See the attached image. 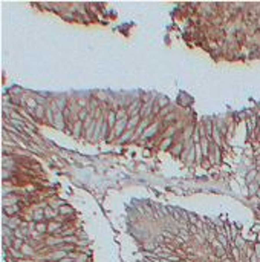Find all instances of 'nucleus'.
Instances as JSON below:
<instances>
[{
	"label": "nucleus",
	"instance_id": "nucleus-15",
	"mask_svg": "<svg viewBox=\"0 0 260 262\" xmlns=\"http://www.w3.org/2000/svg\"><path fill=\"white\" fill-rule=\"evenodd\" d=\"M188 230H190V233L194 234V236L197 234V227L196 225H191V224H190V225H188Z\"/></svg>",
	"mask_w": 260,
	"mask_h": 262
},
{
	"label": "nucleus",
	"instance_id": "nucleus-7",
	"mask_svg": "<svg viewBox=\"0 0 260 262\" xmlns=\"http://www.w3.org/2000/svg\"><path fill=\"white\" fill-rule=\"evenodd\" d=\"M46 230H47V227H46L45 222H39V224H37V233H43V232H46Z\"/></svg>",
	"mask_w": 260,
	"mask_h": 262
},
{
	"label": "nucleus",
	"instance_id": "nucleus-10",
	"mask_svg": "<svg viewBox=\"0 0 260 262\" xmlns=\"http://www.w3.org/2000/svg\"><path fill=\"white\" fill-rule=\"evenodd\" d=\"M176 149H173V153L175 155H179L181 152H182V147H184V143H179V144H176L175 146Z\"/></svg>",
	"mask_w": 260,
	"mask_h": 262
},
{
	"label": "nucleus",
	"instance_id": "nucleus-5",
	"mask_svg": "<svg viewBox=\"0 0 260 262\" xmlns=\"http://www.w3.org/2000/svg\"><path fill=\"white\" fill-rule=\"evenodd\" d=\"M147 123H149L147 120H144L142 123H139V126H138V129H136V132H135V135H139V133H141V130H144V129H145V127H147V126H149V124H147Z\"/></svg>",
	"mask_w": 260,
	"mask_h": 262
},
{
	"label": "nucleus",
	"instance_id": "nucleus-21",
	"mask_svg": "<svg viewBox=\"0 0 260 262\" xmlns=\"http://www.w3.org/2000/svg\"><path fill=\"white\" fill-rule=\"evenodd\" d=\"M20 262H23V261H20Z\"/></svg>",
	"mask_w": 260,
	"mask_h": 262
},
{
	"label": "nucleus",
	"instance_id": "nucleus-4",
	"mask_svg": "<svg viewBox=\"0 0 260 262\" xmlns=\"http://www.w3.org/2000/svg\"><path fill=\"white\" fill-rule=\"evenodd\" d=\"M83 126H84V123H83V121H80V120H78L77 123H75V127H74V133H75V135H80L81 127H83Z\"/></svg>",
	"mask_w": 260,
	"mask_h": 262
},
{
	"label": "nucleus",
	"instance_id": "nucleus-16",
	"mask_svg": "<svg viewBox=\"0 0 260 262\" xmlns=\"http://www.w3.org/2000/svg\"><path fill=\"white\" fill-rule=\"evenodd\" d=\"M21 250H23L25 254H31V253H32V248L28 247V245H23V247H21Z\"/></svg>",
	"mask_w": 260,
	"mask_h": 262
},
{
	"label": "nucleus",
	"instance_id": "nucleus-8",
	"mask_svg": "<svg viewBox=\"0 0 260 262\" xmlns=\"http://www.w3.org/2000/svg\"><path fill=\"white\" fill-rule=\"evenodd\" d=\"M171 143H173V140H171V138H165V140L162 141L161 147H162V149H169V147L171 146Z\"/></svg>",
	"mask_w": 260,
	"mask_h": 262
},
{
	"label": "nucleus",
	"instance_id": "nucleus-19",
	"mask_svg": "<svg viewBox=\"0 0 260 262\" xmlns=\"http://www.w3.org/2000/svg\"><path fill=\"white\" fill-rule=\"evenodd\" d=\"M80 259H75V262H86V258H87V256L86 254H81V256H78Z\"/></svg>",
	"mask_w": 260,
	"mask_h": 262
},
{
	"label": "nucleus",
	"instance_id": "nucleus-3",
	"mask_svg": "<svg viewBox=\"0 0 260 262\" xmlns=\"http://www.w3.org/2000/svg\"><path fill=\"white\" fill-rule=\"evenodd\" d=\"M34 114H35V117H37L39 120H41L43 117H45V110H43V106H41V104H39V108L35 109Z\"/></svg>",
	"mask_w": 260,
	"mask_h": 262
},
{
	"label": "nucleus",
	"instance_id": "nucleus-2",
	"mask_svg": "<svg viewBox=\"0 0 260 262\" xmlns=\"http://www.w3.org/2000/svg\"><path fill=\"white\" fill-rule=\"evenodd\" d=\"M156 127H158L156 124H151V126L149 127V129L144 132V138H150V137H151V133H153V132H156Z\"/></svg>",
	"mask_w": 260,
	"mask_h": 262
},
{
	"label": "nucleus",
	"instance_id": "nucleus-13",
	"mask_svg": "<svg viewBox=\"0 0 260 262\" xmlns=\"http://www.w3.org/2000/svg\"><path fill=\"white\" fill-rule=\"evenodd\" d=\"M23 247V241L21 239H14V248H21Z\"/></svg>",
	"mask_w": 260,
	"mask_h": 262
},
{
	"label": "nucleus",
	"instance_id": "nucleus-14",
	"mask_svg": "<svg viewBox=\"0 0 260 262\" xmlns=\"http://www.w3.org/2000/svg\"><path fill=\"white\" fill-rule=\"evenodd\" d=\"M58 227H60V225H58V224H55V222H51V224H49V227H47V232H55V230H57Z\"/></svg>",
	"mask_w": 260,
	"mask_h": 262
},
{
	"label": "nucleus",
	"instance_id": "nucleus-12",
	"mask_svg": "<svg viewBox=\"0 0 260 262\" xmlns=\"http://www.w3.org/2000/svg\"><path fill=\"white\" fill-rule=\"evenodd\" d=\"M72 210H70V207L69 205H63V207H60V213L61 215H66V213H70Z\"/></svg>",
	"mask_w": 260,
	"mask_h": 262
},
{
	"label": "nucleus",
	"instance_id": "nucleus-9",
	"mask_svg": "<svg viewBox=\"0 0 260 262\" xmlns=\"http://www.w3.org/2000/svg\"><path fill=\"white\" fill-rule=\"evenodd\" d=\"M55 215H57V212L51 210L49 207H47V208H45V216H46V218H49V219H51V218H54Z\"/></svg>",
	"mask_w": 260,
	"mask_h": 262
},
{
	"label": "nucleus",
	"instance_id": "nucleus-18",
	"mask_svg": "<svg viewBox=\"0 0 260 262\" xmlns=\"http://www.w3.org/2000/svg\"><path fill=\"white\" fill-rule=\"evenodd\" d=\"M64 241H66V242H75L77 238H75V236H66V238H64Z\"/></svg>",
	"mask_w": 260,
	"mask_h": 262
},
{
	"label": "nucleus",
	"instance_id": "nucleus-6",
	"mask_svg": "<svg viewBox=\"0 0 260 262\" xmlns=\"http://www.w3.org/2000/svg\"><path fill=\"white\" fill-rule=\"evenodd\" d=\"M132 132H133V130H126V132H124L122 137H120V143H126L129 138H130V135H132Z\"/></svg>",
	"mask_w": 260,
	"mask_h": 262
},
{
	"label": "nucleus",
	"instance_id": "nucleus-17",
	"mask_svg": "<svg viewBox=\"0 0 260 262\" xmlns=\"http://www.w3.org/2000/svg\"><path fill=\"white\" fill-rule=\"evenodd\" d=\"M167 103H169V100H165V98H161V100H159V103H158V106H159V108H162V106H165Z\"/></svg>",
	"mask_w": 260,
	"mask_h": 262
},
{
	"label": "nucleus",
	"instance_id": "nucleus-1",
	"mask_svg": "<svg viewBox=\"0 0 260 262\" xmlns=\"http://www.w3.org/2000/svg\"><path fill=\"white\" fill-rule=\"evenodd\" d=\"M127 123H129L127 117H126V118L118 120L116 124H115V127H113V135H121L122 132H126V130H127Z\"/></svg>",
	"mask_w": 260,
	"mask_h": 262
},
{
	"label": "nucleus",
	"instance_id": "nucleus-11",
	"mask_svg": "<svg viewBox=\"0 0 260 262\" xmlns=\"http://www.w3.org/2000/svg\"><path fill=\"white\" fill-rule=\"evenodd\" d=\"M45 216V210H39V212H35V215H34V219L35 221H40V219Z\"/></svg>",
	"mask_w": 260,
	"mask_h": 262
},
{
	"label": "nucleus",
	"instance_id": "nucleus-20",
	"mask_svg": "<svg viewBox=\"0 0 260 262\" xmlns=\"http://www.w3.org/2000/svg\"><path fill=\"white\" fill-rule=\"evenodd\" d=\"M171 120H175V114H170L169 117H165V121H171Z\"/></svg>",
	"mask_w": 260,
	"mask_h": 262
}]
</instances>
